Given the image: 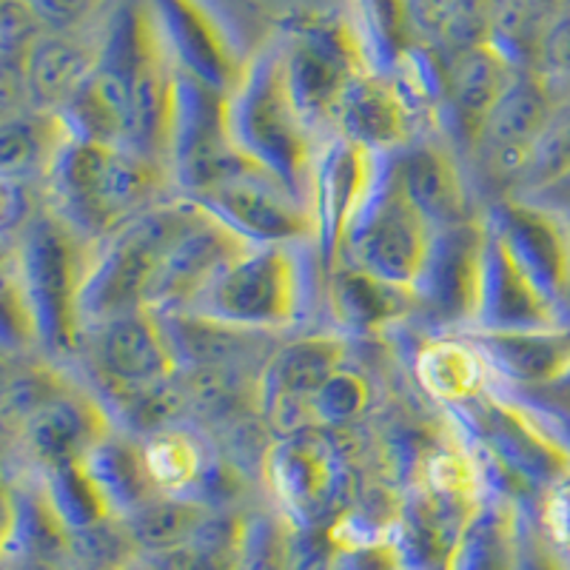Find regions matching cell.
Listing matches in <instances>:
<instances>
[{"label":"cell","mask_w":570,"mask_h":570,"mask_svg":"<svg viewBox=\"0 0 570 570\" xmlns=\"http://www.w3.org/2000/svg\"><path fill=\"white\" fill-rule=\"evenodd\" d=\"M226 120L232 149L312 206L314 163L323 142L285 83L283 46H263L246 60L240 80L228 91Z\"/></svg>","instance_id":"6da1fadb"},{"label":"cell","mask_w":570,"mask_h":570,"mask_svg":"<svg viewBox=\"0 0 570 570\" xmlns=\"http://www.w3.org/2000/svg\"><path fill=\"white\" fill-rule=\"evenodd\" d=\"M166 180L171 175L163 163L126 146L71 140L66 135L43 175L46 208L83 240L98 243L157 206V191Z\"/></svg>","instance_id":"7a4b0ae2"},{"label":"cell","mask_w":570,"mask_h":570,"mask_svg":"<svg viewBox=\"0 0 570 570\" xmlns=\"http://www.w3.org/2000/svg\"><path fill=\"white\" fill-rule=\"evenodd\" d=\"M328 279L314 243L248 246L183 312L248 331H288L303 323Z\"/></svg>","instance_id":"3957f363"},{"label":"cell","mask_w":570,"mask_h":570,"mask_svg":"<svg viewBox=\"0 0 570 570\" xmlns=\"http://www.w3.org/2000/svg\"><path fill=\"white\" fill-rule=\"evenodd\" d=\"M191 208L195 203L183 195L160 200L109 237L91 243L89 266L78 294L83 337L124 314L149 308V294L163 254L183 232Z\"/></svg>","instance_id":"277c9868"},{"label":"cell","mask_w":570,"mask_h":570,"mask_svg":"<svg viewBox=\"0 0 570 570\" xmlns=\"http://www.w3.org/2000/svg\"><path fill=\"white\" fill-rule=\"evenodd\" d=\"M89 252L91 243L49 208L35 214V220L14 237V257L7 272L27 299L38 345L52 360L78 354L83 343L78 294Z\"/></svg>","instance_id":"5b68a950"},{"label":"cell","mask_w":570,"mask_h":570,"mask_svg":"<svg viewBox=\"0 0 570 570\" xmlns=\"http://www.w3.org/2000/svg\"><path fill=\"white\" fill-rule=\"evenodd\" d=\"M263 480L292 528L328 531L356 505V471L348 448L331 428H299L272 440Z\"/></svg>","instance_id":"8992f818"},{"label":"cell","mask_w":570,"mask_h":570,"mask_svg":"<svg viewBox=\"0 0 570 570\" xmlns=\"http://www.w3.org/2000/svg\"><path fill=\"white\" fill-rule=\"evenodd\" d=\"M448 411L505 480L528 491H551L570 473L568 442L519 400L488 389L480 400Z\"/></svg>","instance_id":"52a82bcc"},{"label":"cell","mask_w":570,"mask_h":570,"mask_svg":"<svg viewBox=\"0 0 570 570\" xmlns=\"http://www.w3.org/2000/svg\"><path fill=\"white\" fill-rule=\"evenodd\" d=\"M431 240H434V226L396 183L383 155L380 177L363 212L356 214L340 263H351L385 283L414 292Z\"/></svg>","instance_id":"ba28073f"},{"label":"cell","mask_w":570,"mask_h":570,"mask_svg":"<svg viewBox=\"0 0 570 570\" xmlns=\"http://www.w3.org/2000/svg\"><path fill=\"white\" fill-rule=\"evenodd\" d=\"M228 95L177 69L171 75L169 166L171 183L183 197H195L237 171L248 169L228 140Z\"/></svg>","instance_id":"9c48e42d"},{"label":"cell","mask_w":570,"mask_h":570,"mask_svg":"<svg viewBox=\"0 0 570 570\" xmlns=\"http://www.w3.org/2000/svg\"><path fill=\"white\" fill-rule=\"evenodd\" d=\"M283 46L285 83L314 131L334 126L345 89L371 69L354 29L337 20H308Z\"/></svg>","instance_id":"30bf717a"},{"label":"cell","mask_w":570,"mask_h":570,"mask_svg":"<svg viewBox=\"0 0 570 570\" xmlns=\"http://www.w3.org/2000/svg\"><path fill=\"white\" fill-rule=\"evenodd\" d=\"M191 200L214 220L232 228L248 246H299L314 243V212L259 169L237 171Z\"/></svg>","instance_id":"8fae6325"},{"label":"cell","mask_w":570,"mask_h":570,"mask_svg":"<svg viewBox=\"0 0 570 570\" xmlns=\"http://www.w3.org/2000/svg\"><path fill=\"white\" fill-rule=\"evenodd\" d=\"M83 340H89V368L98 374L115 405L142 391L160 389L180 374L160 317L151 308L111 320Z\"/></svg>","instance_id":"7c38bea8"},{"label":"cell","mask_w":570,"mask_h":570,"mask_svg":"<svg viewBox=\"0 0 570 570\" xmlns=\"http://www.w3.org/2000/svg\"><path fill=\"white\" fill-rule=\"evenodd\" d=\"M485 220L434 228L425 266L414 285L416 312L436 328L471 331L480 303Z\"/></svg>","instance_id":"4fadbf2b"},{"label":"cell","mask_w":570,"mask_h":570,"mask_svg":"<svg viewBox=\"0 0 570 570\" xmlns=\"http://www.w3.org/2000/svg\"><path fill=\"white\" fill-rule=\"evenodd\" d=\"M380 160L383 155H374L340 135L320 146L312 177V212L317 228L314 246L325 272H334L343 259L351 226L380 177Z\"/></svg>","instance_id":"5bb4252c"},{"label":"cell","mask_w":570,"mask_h":570,"mask_svg":"<svg viewBox=\"0 0 570 570\" xmlns=\"http://www.w3.org/2000/svg\"><path fill=\"white\" fill-rule=\"evenodd\" d=\"M348 345L337 334H305L268 354L257 380V409L277 436L312 428L308 402L345 365Z\"/></svg>","instance_id":"9a60e30c"},{"label":"cell","mask_w":570,"mask_h":570,"mask_svg":"<svg viewBox=\"0 0 570 570\" xmlns=\"http://www.w3.org/2000/svg\"><path fill=\"white\" fill-rule=\"evenodd\" d=\"M493 232L502 237L539 292L551 299L564 320L570 305V220L553 208L537 203L508 200L497 203L485 214Z\"/></svg>","instance_id":"2e32d148"},{"label":"cell","mask_w":570,"mask_h":570,"mask_svg":"<svg viewBox=\"0 0 570 570\" xmlns=\"http://www.w3.org/2000/svg\"><path fill=\"white\" fill-rule=\"evenodd\" d=\"M191 200V197H188ZM195 203V200H191ZM248 248L232 228L214 220L203 206L191 208V217L166 248L149 294L151 312H183L237 254Z\"/></svg>","instance_id":"e0dca14e"},{"label":"cell","mask_w":570,"mask_h":570,"mask_svg":"<svg viewBox=\"0 0 570 570\" xmlns=\"http://www.w3.org/2000/svg\"><path fill=\"white\" fill-rule=\"evenodd\" d=\"M485 220V217H482ZM570 325L557 305L539 292V285L519 266L491 223L485 220V254H482L480 303L471 334H508Z\"/></svg>","instance_id":"ac0fdd59"},{"label":"cell","mask_w":570,"mask_h":570,"mask_svg":"<svg viewBox=\"0 0 570 570\" xmlns=\"http://www.w3.org/2000/svg\"><path fill=\"white\" fill-rule=\"evenodd\" d=\"M146 7L171 63L228 95L246 63H240L217 18L200 0H149Z\"/></svg>","instance_id":"d6986e66"},{"label":"cell","mask_w":570,"mask_h":570,"mask_svg":"<svg viewBox=\"0 0 570 570\" xmlns=\"http://www.w3.org/2000/svg\"><path fill=\"white\" fill-rule=\"evenodd\" d=\"M553 109L557 100H553L551 80L539 69H519L505 95L493 106L480 137V146L499 171L525 175L533 146L551 120Z\"/></svg>","instance_id":"ffe728a7"},{"label":"cell","mask_w":570,"mask_h":570,"mask_svg":"<svg viewBox=\"0 0 570 570\" xmlns=\"http://www.w3.org/2000/svg\"><path fill=\"white\" fill-rule=\"evenodd\" d=\"M334 129L374 155H391L414 142L416 115L402 100L389 75L368 69L356 75L345 89L334 115Z\"/></svg>","instance_id":"44dd1931"},{"label":"cell","mask_w":570,"mask_h":570,"mask_svg":"<svg viewBox=\"0 0 570 570\" xmlns=\"http://www.w3.org/2000/svg\"><path fill=\"white\" fill-rule=\"evenodd\" d=\"M106 434H111V425L104 411L86 396L69 394L66 389L43 402L20 425L23 451L38 465V471L80 462Z\"/></svg>","instance_id":"7402d4cb"},{"label":"cell","mask_w":570,"mask_h":570,"mask_svg":"<svg viewBox=\"0 0 570 570\" xmlns=\"http://www.w3.org/2000/svg\"><path fill=\"white\" fill-rule=\"evenodd\" d=\"M385 163L431 226L442 228L471 220L460 163L445 146L414 140L385 155Z\"/></svg>","instance_id":"603a6c76"},{"label":"cell","mask_w":570,"mask_h":570,"mask_svg":"<svg viewBox=\"0 0 570 570\" xmlns=\"http://www.w3.org/2000/svg\"><path fill=\"white\" fill-rule=\"evenodd\" d=\"M323 297L334 325L348 337H374L416 312V297L411 288L385 283L351 263H340L334 272H328Z\"/></svg>","instance_id":"cb8c5ba5"},{"label":"cell","mask_w":570,"mask_h":570,"mask_svg":"<svg viewBox=\"0 0 570 570\" xmlns=\"http://www.w3.org/2000/svg\"><path fill=\"white\" fill-rule=\"evenodd\" d=\"M157 317L180 371H208V374L237 371L252 360L254 351L274 343V334L266 331L237 328L203 314L157 312Z\"/></svg>","instance_id":"d4e9b609"},{"label":"cell","mask_w":570,"mask_h":570,"mask_svg":"<svg viewBox=\"0 0 570 570\" xmlns=\"http://www.w3.org/2000/svg\"><path fill=\"white\" fill-rule=\"evenodd\" d=\"M517 71V66L488 40L456 52L454 63L448 69L445 98L456 135L465 137L468 142H480L493 106L505 95Z\"/></svg>","instance_id":"484cf974"},{"label":"cell","mask_w":570,"mask_h":570,"mask_svg":"<svg viewBox=\"0 0 570 570\" xmlns=\"http://www.w3.org/2000/svg\"><path fill=\"white\" fill-rule=\"evenodd\" d=\"M98 66V46H89L78 35L46 32L32 46L23 71H20V95L29 109L58 115L75 91L89 80Z\"/></svg>","instance_id":"4316f807"},{"label":"cell","mask_w":570,"mask_h":570,"mask_svg":"<svg viewBox=\"0 0 570 570\" xmlns=\"http://www.w3.org/2000/svg\"><path fill=\"white\" fill-rule=\"evenodd\" d=\"M493 374L525 389H548L570 371V325L508 334H471Z\"/></svg>","instance_id":"83f0119b"},{"label":"cell","mask_w":570,"mask_h":570,"mask_svg":"<svg viewBox=\"0 0 570 570\" xmlns=\"http://www.w3.org/2000/svg\"><path fill=\"white\" fill-rule=\"evenodd\" d=\"M522 525L502 493L485 491L468 513L445 570H517Z\"/></svg>","instance_id":"f1b7e54d"},{"label":"cell","mask_w":570,"mask_h":570,"mask_svg":"<svg viewBox=\"0 0 570 570\" xmlns=\"http://www.w3.org/2000/svg\"><path fill=\"white\" fill-rule=\"evenodd\" d=\"M491 374L485 354L473 340H431L414 356L416 383L445 409L480 400L491 389Z\"/></svg>","instance_id":"f546056e"},{"label":"cell","mask_w":570,"mask_h":570,"mask_svg":"<svg viewBox=\"0 0 570 570\" xmlns=\"http://www.w3.org/2000/svg\"><path fill=\"white\" fill-rule=\"evenodd\" d=\"M95 488L104 497L106 508L115 519H126L157 497V485L149 476V468L142 460L140 442L129 436L106 434L89 454L80 460Z\"/></svg>","instance_id":"4dcf8cb0"},{"label":"cell","mask_w":570,"mask_h":570,"mask_svg":"<svg viewBox=\"0 0 570 570\" xmlns=\"http://www.w3.org/2000/svg\"><path fill=\"white\" fill-rule=\"evenodd\" d=\"M69 528L60 522L43 485H20L7 491V553L14 559L69 562Z\"/></svg>","instance_id":"1f68e13d"},{"label":"cell","mask_w":570,"mask_h":570,"mask_svg":"<svg viewBox=\"0 0 570 570\" xmlns=\"http://www.w3.org/2000/svg\"><path fill=\"white\" fill-rule=\"evenodd\" d=\"M208 513L212 511L195 499L157 493L151 502L137 508L131 517L120 519V522L129 531L140 557H160V553H169L191 542Z\"/></svg>","instance_id":"d6a6232c"},{"label":"cell","mask_w":570,"mask_h":570,"mask_svg":"<svg viewBox=\"0 0 570 570\" xmlns=\"http://www.w3.org/2000/svg\"><path fill=\"white\" fill-rule=\"evenodd\" d=\"M66 140V129L58 115L20 109L7 115L0 129V166L3 177L29 180L32 175H46L55 151Z\"/></svg>","instance_id":"836d02e7"},{"label":"cell","mask_w":570,"mask_h":570,"mask_svg":"<svg viewBox=\"0 0 570 570\" xmlns=\"http://www.w3.org/2000/svg\"><path fill=\"white\" fill-rule=\"evenodd\" d=\"M142 460L160 493L191 497L203 473L212 465L206 445L183 428H163L140 442Z\"/></svg>","instance_id":"e575fe53"},{"label":"cell","mask_w":570,"mask_h":570,"mask_svg":"<svg viewBox=\"0 0 570 570\" xmlns=\"http://www.w3.org/2000/svg\"><path fill=\"white\" fill-rule=\"evenodd\" d=\"M354 7L356 38L365 58L380 75H389L391 66L411 49V0H354Z\"/></svg>","instance_id":"d590c367"},{"label":"cell","mask_w":570,"mask_h":570,"mask_svg":"<svg viewBox=\"0 0 570 570\" xmlns=\"http://www.w3.org/2000/svg\"><path fill=\"white\" fill-rule=\"evenodd\" d=\"M40 485H43L46 499L52 502L60 522L69 528V533L86 531V528L100 525L106 519H115L80 462L40 471Z\"/></svg>","instance_id":"8d00e7d4"},{"label":"cell","mask_w":570,"mask_h":570,"mask_svg":"<svg viewBox=\"0 0 570 570\" xmlns=\"http://www.w3.org/2000/svg\"><path fill=\"white\" fill-rule=\"evenodd\" d=\"M371 405V385L360 371L343 368L337 374H331L325 380L323 389L312 396L308 402V414H312V425L320 428H331V431H337V428L351 425L354 420L368 411Z\"/></svg>","instance_id":"74e56055"},{"label":"cell","mask_w":570,"mask_h":570,"mask_svg":"<svg viewBox=\"0 0 570 570\" xmlns=\"http://www.w3.org/2000/svg\"><path fill=\"white\" fill-rule=\"evenodd\" d=\"M564 177H570V100L557 104L525 171L531 186H559Z\"/></svg>","instance_id":"f35d334b"},{"label":"cell","mask_w":570,"mask_h":570,"mask_svg":"<svg viewBox=\"0 0 570 570\" xmlns=\"http://www.w3.org/2000/svg\"><path fill=\"white\" fill-rule=\"evenodd\" d=\"M288 539L283 519L272 513H254L243 519L240 562L237 570H288Z\"/></svg>","instance_id":"ab89813d"},{"label":"cell","mask_w":570,"mask_h":570,"mask_svg":"<svg viewBox=\"0 0 570 570\" xmlns=\"http://www.w3.org/2000/svg\"><path fill=\"white\" fill-rule=\"evenodd\" d=\"M539 71L551 83L553 80L570 83V12L553 18L544 29L542 46H539Z\"/></svg>","instance_id":"60d3db41"},{"label":"cell","mask_w":570,"mask_h":570,"mask_svg":"<svg viewBox=\"0 0 570 570\" xmlns=\"http://www.w3.org/2000/svg\"><path fill=\"white\" fill-rule=\"evenodd\" d=\"M46 32L75 35L95 14L100 0H27Z\"/></svg>","instance_id":"b9f144b4"},{"label":"cell","mask_w":570,"mask_h":570,"mask_svg":"<svg viewBox=\"0 0 570 570\" xmlns=\"http://www.w3.org/2000/svg\"><path fill=\"white\" fill-rule=\"evenodd\" d=\"M334 570H405L394 539L374 544H356V548H337Z\"/></svg>","instance_id":"7bdbcfd3"},{"label":"cell","mask_w":570,"mask_h":570,"mask_svg":"<svg viewBox=\"0 0 570 570\" xmlns=\"http://www.w3.org/2000/svg\"><path fill=\"white\" fill-rule=\"evenodd\" d=\"M544 537L551 539L557 548L570 551V473L559 480L551 491H544L542 508Z\"/></svg>","instance_id":"ee69618b"},{"label":"cell","mask_w":570,"mask_h":570,"mask_svg":"<svg viewBox=\"0 0 570 570\" xmlns=\"http://www.w3.org/2000/svg\"><path fill=\"white\" fill-rule=\"evenodd\" d=\"M35 203L29 180L3 177V232L7 237H18L35 220Z\"/></svg>","instance_id":"f6af8a7d"},{"label":"cell","mask_w":570,"mask_h":570,"mask_svg":"<svg viewBox=\"0 0 570 570\" xmlns=\"http://www.w3.org/2000/svg\"><path fill=\"white\" fill-rule=\"evenodd\" d=\"M517 570H564L557 559L548 539L533 531H522V544H519Z\"/></svg>","instance_id":"bcb514c9"},{"label":"cell","mask_w":570,"mask_h":570,"mask_svg":"<svg viewBox=\"0 0 570 570\" xmlns=\"http://www.w3.org/2000/svg\"><path fill=\"white\" fill-rule=\"evenodd\" d=\"M411 12H414V20H420L422 27L442 35L445 32L448 12H451V0H411Z\"/></svg>","instance_id":"7dc6e473"},{"label":"cell","mask_w":570,"mask_h":570,"mask_svg":"<svg viewBox=\"0 0 570 570\" xmlns=\"http://www.w3.org/2000/svg\"><path fill=\"white\" fill-rule=\"evenodd\" d=\"M14 570H66V562H52V559H14Z\"/></svg>","instance_id":"c3c4849f"},{"label":"cell","mask_w":570,"mask_h":570,"mask_svg":"<svg viewBox=\"0 0 570 570\" xmlns=\"http://www.w3.org/2000/svg\"><path fill=\"white\" fill-rule=\"evenodd\" d=\"M542 391H544V394L551 391V394L557 396V400L562 402V405H568V409H570V371L562 376V380H559V383L548 385V389H542Z\"/></svg>","instance_id":"681fc988"},{"label":"cell","mask_w":570,"mask_h":570,"mask_svg":"<svg viewBox=\"0 0 570 570\" xmlns=\"http://www.w3.org/2000/svg\"><path fill=\"white\" fill-rule=\"evenodd\" d=\"M120 570H157V568H155V564H151V559L135 557V559H131V562H126Z\"/></svg>","instance_id":"f907efd6"},{"label":"cell","mask_w":570,"mask_h":570,"mask_svg":"<svg viewBox=\"0 0 570 570\" xmlns=\"http://www.w3.org/2000/svg\"><path fill=\"white\" fill-rule=\"evenodd\" d=\"M559 186H570V177H564V180L559 183Z\"/></svg>","instance_id":"816d5d0a"},{"label":"cell","mask_w":570,"mask_h":570,"mask_svg":"<svg viewBox=\"0 0 570 570\" xmlns=\"http://www.w3.org/2000/svg\"><path fill=\"white\" fill-rule=\"evenodd\" d=\"M568 220H570V217H568Z\"/></svg>","instance_id":"f5cc1de1"}]
</instances>
